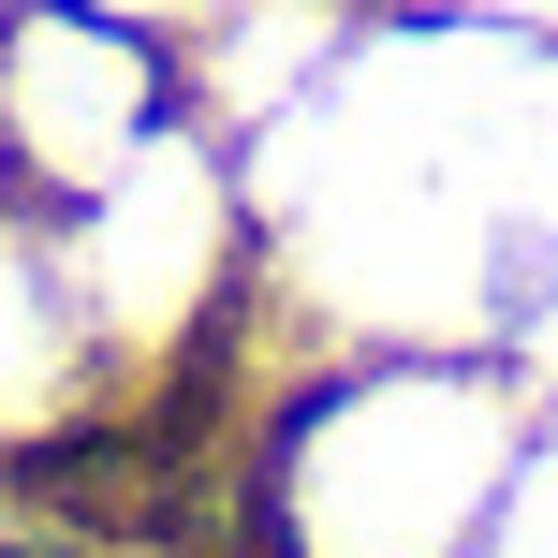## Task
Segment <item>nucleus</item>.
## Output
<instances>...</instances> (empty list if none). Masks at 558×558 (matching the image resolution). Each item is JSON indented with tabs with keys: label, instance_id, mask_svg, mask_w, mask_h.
<instances>
[{
	"label": "nucleus",
	"instance_id": "obj_5",
	"mask_svg": "<svg viewBox=\"0 0 558 558\" xmlns=\"http://www.w3.org/2000/svg\"><path fill=\"white\" fill-rule=\"evenodd\" d=\"M0 15H15V0H0Z\"/></svg>",
	"mask_w": 558,
	"mask_h": 558
},
{
	"label": "nucleus",
	"instance_id": "obj_2",
	"mask_svg": "<svg viewBox=\"0 0 558 558\" xmlns=\"http://www.w3.org/2000/svg\"><path fill=\"white\" fill-rule=\"evenodd\" d=\"M59 265H74L88 338H177L206 308V279H221V177H206L177 133H147L104 192H74Z\"/></svg>",
	"mask_w": 558,
	"mask_h": 558
},
{
	"label": "nucleus",
	"instance_id": "obj_1",
	"mask_svg": "<svg viewBox=\"0 0 558 558\" xmlns=\"http://www.w3.org/2000/svg\"><path fill=\"white\" fill-rule=\"evenodd\" d=\"M147 133H162V45L133 15H88V0H15L0 15V177L74 206Z\"/></svg>",
	"mask_w": 558,
	"mask_h": 558
},
{
	"label": "nucleus",
	"instance_id": "obj_4",
	"mask_svg": "<svg viewBox=\"0 0 558 558\" xmlns=\"http://www.w3.org/2000/svg\"><path fill=\"white\" fill-rule=\"evenodd\" d=\"M88 15H133V29H162V15H192V0H88Z\"/></svg>",
	"mask_w": 558,
	"mask_h": 558
},
{
	"label": "nucleus",
	"instance_id": "obj_3",
	"mask_svg": "<svg viewBox=\"0 0 558 558\" xmlns=\"http://www.w3.org/2000/svg\"><path fill=\"white\" fill-rule=\"evenodd\" d=\"M74 353H88L74 265H59L29 221H0V426H45L59 383H74Z\"/></svg>",
	"mask_w": 558,
	"mask_h": 558
}]
</instances>
